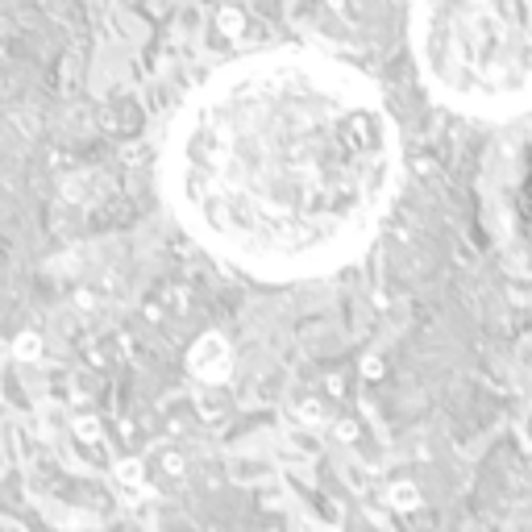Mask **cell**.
<instances>
[{
    "label": "cell",
    "mask_w": 532,
    "mask_h": 532,
    "mask_svg": "<svg viewBox=\"0 0 532 532\" xmlns=\"http://www.w3.org/2000/svg\"><path fill=\"white\" fill-rule=\"evenodd\" d=\"M75 437L79 441H100V420L96 416H79L75 420Z\"/></svg>",
    "instance_id": "ba28073f"
},
{
    "label": "cell",
    "mask_w": 532,
    "mask_h": 532,
    "mask_svg": "<svg viewBox=\"0 0 532 532\" xmlns=\"http://www.w3.org/2000/svg\"><path fill=\"white\" fill-rule=\"evenodd\" d=\"M200 416H204V420H221V416H225V404H221V395H204V404H200Z\"/></svg>",
    "instance_id": "9c48e42d"
},
{
    "label": "cell",
    "mask_w": 532,
    "mask_h": 532,
    "mask_svg": "<svg viewBox=\"0 0 532 532\" xmlns=\"http://www.w3.org/2000/svg\"><path fill=\"white\" fill-rule=\"evenodd\" d=\"M387 504H391L395 512H416V508H420L416 483H391V487H387Z\"/></svg>",
    "instance_id": "277c9868"
},
{
    "label": "cell",
    "mask_w": 532,
    "mask_h": 532,
    "mask_svg": "<svg viewBox=\"0 0 532 532\" xmlns=\"http://www.w3.org/2000/svg\"><path fill=\"white\" fill-rule=\"evenodd\" d=\"M75 304H79L83 312H92V308H96V295H92V291H79V295H75Z\"/></svg>",
    "instance_id": "5bb4252c"
},
{
    "label": "cell",
    "mask_w": 532,
    "mask_h": 532,
    "mask_svg": "<svg viewBox=\"0 0 532 532\" xmlns=\"http://www.w3.org/2000/svg\"><path fill=\"white\" fill-rule=\"evenodd\" d=\"M0 532H17V529H12V524H0Z\"/></svg>",
    "instance_id": "2e32d148"
},
{
    "label": "cell",
    "mask_w": 532,
    "mask_h": 532,
    "mask_svg": "<svg viewBox=\"0 0 532 532\" xmlns=\"http://www.w3.org/2000/svg\"><path fill=\"white\" fill-rule=\"evenodd\" d=\"M400 171V133L375 79L300 46L212 71L183 100L162 154L179 225L258 279L354 258Z\"/></svg>",
    "instance_id": "6da1fadb"
},
{
    "label": "cell",
    "mask_w": 532,
    "mask_h": 532,
    "mask_svg": "<svg viewBox=\"0 0 532 532\" xmlns=\"http://www.w3.org/2000/svg\"><path fill=\"white\" fill-rule=\"evenodd\" d=\"M187 366H191V375L200 383L221 387L229 379V370H233V350H229V341L221 333H200V341L187 350Z\"/></svg>",
    "instance_id": "3957f363"
},
{
    "label": "cell",
    "mask_w": 532,
    "mask_h": 532,
    "mask_svg": "<svg viewBox=\"0 0 532 532\" xmlns=\"http://www.w3.org/2000/svg\"><path fill=\"white\" fill-rule=\"evenodd\" d=\"M12 350H17V358H25V362H29V358H37V354H42V337H37L33 329H25V333L17 337V345H12Z\"/></svg>",
    "instance_id": "8992f818"
},
{
    "label": "cell",
    "mask_w": 532,
    "mask_h": 532,
    "mask_svg": "<svg viewBox=\"0 0 532 532\" xmlns=\"http://www.w3.org/2000/svg\"><path fill=\"white\" fill-rule=\"evenodd\" d=\"M158 470L171 474V479H179V474H183V458H179V454H162V458H158Z\"/></svg>",
    "instance_id": "8fae6325"
},
{
    "label": "cell",
    "mask_w": 532,
    "mask_h": 532,
    "mask_svg": "<svg viewBox=\"0 0 532 532\" xmlns=\"http://www.w3.org/2000/svg\"><path fill=\"white\" fill-rule=\"evenodd\" d=\"M295 420H304V424H325V420H329V408H325V400H316V395L300 400V404H295Z\"/></svg>",
    "instance_id": "5b68a950"
},
{
    "label": "cell",
    "mask_w": 532,
    "mask_h": 532,
    "mask_svg": "<svg viewBox=\"0 0 532 532\" xmlns=\"http://www.w3.org/2000/svg\"><path fill=\"white\" fill-rule=\"evenodd\" d=\"M329 391H333V395H341V391H345V383H341L337 375H329Z\"/></svg>",
    "instance_id": "9a60e30c"
},
{
    "label": "cell",
    "mask_w": 532,
    "mask_h": 532,
    "mask_svg": "<svg viewBox=\"0 0 532 532\" xmlns=\"http://www.w3.org/2000/svg\"><path fill=\"white\" fill-rule=\"evenodd\" d=\"M166 308L183 316V312H187V291H183V287H171V291H166Z\"/></svg>",
    "instance_id": "7c38bea8"
},
{
    "label": "cell",
    "mask_w": 532,
    "mask_h": 532,
    "mask_svg": "<svg viewBox=\"0 0 532 532\" xmlns=\"http://www.w3.org/2000/svg\"><path fill=\"white\" fill-rule=\"evenodd\" d=\"M362 375H366V379H383V358H375V354L362 358Z\"/></svg>",
    "instance_id": "4fadbf2b"
},
{
    "label": "cell",
    "mask_w": 532,
    "mask_h": 532,
    "mask_svg": "<svg viewBox=\"0 0 532 532\" xmlns=\"http://www.w3.org/2000/svg\"><path fill=\"white\" fill-rule=\"evenodd\" d=\"M117 479H121V483H133V487H137V483L146 479V466H141L137 458H121V462H117Z\"/></svg>",
    "instance_id": "52a82bcc"
},
{
    "label": "cell",
    "mask_w": 532,
    "mask_h": 532,
    "mask_svg": "<svg viewBox=\"0 0 532 532\" xmlns=\"http://www.w3.org/2000/svg\"><path fill=\"white\" fill-rule=\"evenodd\" d=\"M412 58L445 108L508 121L532 108V0H412Z\"/></svg>",
    "instance_id": "7a4b0ae2"
},
{
    "label": "cell",
    "mask_w": 532,
    "mask_h": 532,
    "mask_svg": "<svg viewBox=\"0 0 532 532\" xmlns=\"http://www.w3.org/2000/svg\"><path fill=\"white\" fill-rule=\"evenodd\" d=\"M333 433H337V441H341V445H354V441H358V424H354V420H337V424H333Z\"/></svg>",
    "instance_id": "30bf717a"
}]
</instances>
